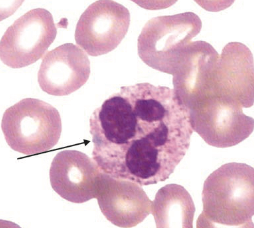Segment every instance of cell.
Returning <instances> with one entry per match:
<instances>
[{
    "instance_id": "8",
    "label": "cell",
    "mask_w": 254,
    "mask_h": 228,
    "mask_svg": "<svg viewBox=\"0 0 254 228\" xmlns=\"http://www.w3.org/2000/svg\"><path fill=\"white\" fill-rule=\"evenodd\" d=\"M100 169L92 158L77 150L58 153L49 170L51 187L60 197L74 203H84L95 198Z\"/></svg>"
},
{
    "instance_id": "1",
    "label": "cell",
    "mask_w": 254,
    "mask_h": 228,
    "mask_svg": "<svg viewBox=\"0 0 254 228\" xmlns=\"http://www.w3.org/2000/svg\"><path fill=\"white\" fill-rule=\"evenodd\" d=\"M203 210L197 224L200 228L216 225L254 228V169L246 164H224L205 180Z\"/></svg>"
},
{
    "instance_id": "10",
    "label": "cell",
    "mask_w": 254,
    "mask_h": 228,
    "mask_svg": "<svg viewBox=\"0 0 254 228\" xmlns=\"http://www.w3.org/2000/svg\"><path fill=\"white\" fill-rule=\"evenodd\" d=\"M135 114L123 98L115 96L95 109L89 119L90 132L93 139L104 137L117 142H124L134 134Z\"/></svg>"
},
{
    "instance_id": "4",
    "label": "cell",
    "mask_w": 254,
    "mask_h": 228,
    "mask_svg": "<svg viewBox=\"0 0 254 228\" xmlns=\"http://www.w3.org/2000/svg\"><path fill=\"white\" fill-rule=\"evenodd\" d=\"M199 32L191 12L153 18L146 24L138 37V54L151 68L171 66Z\"/></svg>"
},
{
    "instance_id": "9",
    "label": "cell",
    "mask_w": 254,
    "mask_h": 228,
    "mask_svg": "<svg viewBox=\"0 0 254 228\" xmlns=\"http://www.w3.org/2000/svg\"><path fill=\"white\" fill-rule=\"evenodd\" d=\"M109 221L122 228L135 226L151 212L153 202L139 186L109 179L95 198Z\"/></svg>"
},
{
    "instance_id": "3",
    "label": "cell",
    "mask_w": 254,
    "mask_h": 228,
    "mask_svg": "<svg viewBox=\"0 0 254 228\" xmlns=\"http://www.w3.org/2000/svg\"><path fill=\"white\" fill-rule=\"evenodd\" d=\"M194 128L208 144L218 148L234 146L253 131L254 119L243 109L253 105L215 91L192 101Z\"/></svg>"
},
{
    "instance_id": "6",
    "label": "cell",
    "mask_w": 254,
    "mask_h": 228,
    "mask_svg": "<svg viewBox=\"0 0 254 228\" xmlns=\"http://www.w3.org/2000/svg\"><path fill=\"white\" fill-rule=\"evenodd\" d=\"M130 22L129 11L123 5L112 0L96 1L87 8L78 21L76 42L89 55L107 54L121 43Z\"/></svg>"
},
{
    "instance_id": "5",
    "label": "cell",
    "mask_w": 254,
    "mask_h": 228,
    "mask_svg": "<svg viewBox=\"0 0 254 228\" xmlns=\"http://www.w3.org/2000/svg\"><path fill=\"white\" fill-rule=\"evenodd\" d=\"M57 33L49 11L41 8L31 9L16 20L4 32L0 42V60L14 69L31 65L43 56Z\"/></svg>"
},
{
    "instance_id": "11",
    "label": "cell",
    "mask_w": 254,
    "mask_h": 228,
    "mask_svg": "<svg viewBox=\"0 0 254 228\" xmlns=\"http://www.w3.org/2000/svg\"><path fill=\"white\" fill-rule=\"evenodd\" d=\"M195 208L183 186L166 185L159 189L153 202L151 212L158 228H192Z\"/></svg>"
},
{
    "instance_id": "7",
    "label": "cell",
    "mask_w": 254,
    "mask_h": 228,
    "mask_svg": "<svg viewBox=\"0 0 254 228\" xmlns=\"http://www.w3.org/2000/svg\"><path fill=\"white\" fill-rule=\"evenodd\" d=\"M90 62L85 52L72 43H66L49 51L43 58L37 76L42 90L56 96L68 95L88 80Z\"/></svg>"
},
{
    "instance_id": "2",
    "label": "cell",
    "mask_w": 254,
    "mask_h": 228,
    "mask_svg": "<svg viewBox=\"0 0 254 228\" xmlns=\"http://www.w3.org/2000/svg\"><path fill=\"white\" fill-rule=\"evenodd\" d=\"M1 128L13 150L31 155L49 150L58 143L62 129L58 110L37 99H23L7 108Z\"/></svg>"
}]
</instances>
